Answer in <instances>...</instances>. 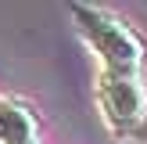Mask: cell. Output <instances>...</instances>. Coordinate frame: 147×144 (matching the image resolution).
I'll return each mask as SVG.
<instances>
[{
  "label": "cell",
  "mask_w": 147,
  "mask_h": 144,
  "mask_svg": "<svg viewBox=\"0 0 147 144\" xmlns=\"http://www.w3.org/2000/svg\"><path fill=\"white\" fill-rule=\"evenodd\" d=\"M72 18H76L79 33L86 36L97 58L104 61V72H126V76H136L144 65V40L126 25L119 22L115 14L100 11V7H90V4H76L72 7Z\"/></svg>",
  "instance_id": "cell-1"
},
{
  "label": "cell",
  "mask_w": 147,
  "mask_h": 144,
  "mask_svg": "<svg viewBox=\"0 0 147 144\" xmlns=\"http://www.w3.org/2000/svg\"><path fill=\"white\" fill-rule=\"evenodd\" d=\"M97 105L104 112V122L119 133H140V122L147 119V86L140 76L126 72H100Z\"/></svg>",
  "instance_id": "cell-2"
},
{
  "label": "cell",
  "mask_w": 147,
  "mask_h": 144,
  "mask_svg": "<svg viewBox=\"0 0 147 144\" xmlns=\"http://www.w3.org/2000/svg\"><path fill=\"white\" fill-rule=\"evenodd\" d=\"M0 144H36L32 112L7 97H0Z\"/></svg>",
  "instance_id": "cell-3"
}]
</instances>
